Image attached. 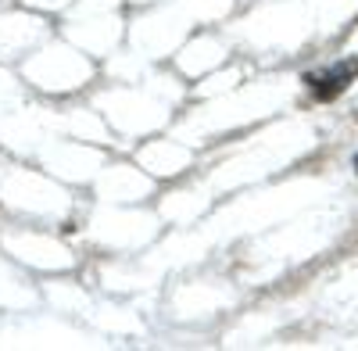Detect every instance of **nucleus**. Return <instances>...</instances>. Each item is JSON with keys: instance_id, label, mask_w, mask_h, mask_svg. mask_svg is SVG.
Instances as JSON below:
<instances>
[{"instance_id": "nucleus-2", "label": "nucleus", "mask_w": 358, "mask_h": 351, "mask_svg": "<svg viewBox=\"0 0 358 351\" xmlns=\"http://www.w3.org/2000/svg\"><path fill=\"white\" fill-rule=\"evenodd\" d=\"M355 169H358V158H355Z\"/></svg>"}, {"instance_id": "nucleus-1", "label": "nucleus", "mask_w": 358, "mask_h": 351, "mask_svg": "<svg viewBox=\"0 0 358 351\" xmlns=\"http://www.w3.org/2000/svg\"><path fill=\"white\" fill-rule=\"evenodd\" d=\"M355 76H358V54H355V57H348V62L330 65V69L319 72V76H305V83L312 86V94H315L319 101H334L341 90H348Z\"/></svg>"}]
</instances>
